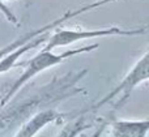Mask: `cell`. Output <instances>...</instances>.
<instances>
[{
	"label": "cell",
	"instance_id": "cell-1",
	"mask_svg": "<svg viewBox=\"0 0 149 137\" xmlns=\"http://www.w3.org/2000/svg\"><path fill=\"white\" fill-rule=\"evenodd\" d=\"M88 73V69H81L76 73H68L62 78H55L47 85L31 90L24 97V101L20 98L16 99L10 104H5L0 109V137H8L10 131L15 129L17 125H22L24 120L30 119L36 115L37 110L43 111L42 107L45 104L59 103L64 98L85 94V89L77 88V82Z\"/></svg>",
	"mask_w": 149,
	"mask_h": 137
},
{
	"label": "cell",
	"instance_id": "cell-2",
	"mask_svg": "<svg viewBox=\"0 0 149 137\" xmlns=\"http://www.w3.org/2000/svg\"><path fill=\"white\" fill-rule=\"evenodd\" d=\"M98 48V43H93L89 44V46H82L80 48H72V50H67V51L62 52V54H55L52 51H41L36 55L34 57H31L28 63L24 67V72L20 75V77L13 82V85L8 89L4 93V95L0 97V109L5 106L8 102H10V99H13L15 94L17 93L18 90L24 88L26 82L34 78L36 76H38L39 73H42L43 71L49 69L51 67H55V65H59L60 63H63L64 60L70 59L72 56H76V55L80 54H85V52H90L93 50Z\"/></svg>",
	"mask_w": 149,
	"mask_h": 137
},
{
	"label": "cell",
	"instance_id": "cell-3",
	"mask_svg": "<svg viewBox=\"0 0 149 137\" xmlns=\"http://www.w3.org/2000/svg\"><path fill=\"white\" fill-rule=\"evenodd\" d=\"M148 76H149V54L147 51L135 63V65L130 69V72L122 78L120 82H119L115 88L111 89L103 98H101L98 102H94L90 107H88L86 112L95 111V110H98L100 107L105 106V104H107V103H111L114 99H116L118 95H119V98H118V101L115 102V104H114V110L120 109L122 106H124V104L128 102L132 91H134L137 86L141 85V84L147 82Z\"/></svg>",
	"mask_w": 149,
	"mask_h": 137
},
{
	"label": "cell",
	"instance_id": "cell-4",
	"mask_svg": "<svg viewBox=\"0 0 149 137\" xmlns=\"http://www.w3.org/2000/svg\"><path fill=\"white\" fill-rule=\"evenodd\" d=\"M55 33L47 37L46 44L42 50L43 51H52L54 48L65 47L74 42L82 41V39L90 38H101V37H113V35H122V37H134L147 33V26L140 28H131L123 29L119 26H110V28H101L97 30H71V29H55Z\"/></svg>",
	"mask_w": 149,
	"mask_h": 137
},
{
	"label": "cell",
	"instance_id": "cell-5",
	"mask_svg": "<svg viewBox=\"0 0 149 137\" xmlns=\"http://www.w3.org/2000/svg\"><path fill=\"white\" fill-rule=\"evenodd\" d=\"M111 1H116V0H98V1H94V3H92V4L82 5V7L77 8V9H74V10H67L64 15H62L60 17L55 18V20L51 21V22L46 24L45 26H41V28H38V29H34V30L28 31V33H25V34H22V35H20L18 38H16L13 42L8 43L7 46L1 47V48H0V60H1L3 57L5 56V55L9 54V52L15 51L16 48H18V47H21V46H24V44H26L28 42L33 41V39L37 38V37L42 35V34L49 33V31L52 30V29H58L60 25H62V24H64L65 21L71 20V18H73V17H77L79 15H82V13H85V12H89V10L94 9V8L102 7V5L107 4V3H111ZM118 1H119V0H118Z\"/></svg>",
	"mask_w": 149,
	"mask_h": 137
},
{
	"label": "cell",
	"instance_id": "cell-6",
	"mask_svg": "<svg viewBox=\"0 0 149 137\" xmlns=\"http://www.w3.org/2000/svg\"><path fill=\"white\" fill-rule=\"evenodd\" d=\"M67 116V114H62V112H58L51 109L39 111L36 115H33L30 119L26 120L22 125H20L15 137H36L47 125L52 124L55 122H63Z\"/></svg>",
	"mask_w": 149,
	"mask_h": 137
},
{
	"label": "cell",
	"instance_id": "cell-7",
	"mask_svg": "<svg viewBox=\"0 0 149 137\" xmlns=\"http://www.w3.org/2000/svg\"><path fill=\"white\" fill-rule=\"evenodd\" d=\"M110 125V137H147L149 120H107Z\"/></svg>",
	"mask_w": 149,
	"mask_h": 137
},
{
	"label": "cell",
	"instance_id": "cell-8",
	"mask_svg": "<svg viewBox=\"0 0 149 137\" xmlns=\"http://www.w3.org/2000/svg\"><path fill=\"white\" fill-rule=\"evenodd\" d=\"M47 37H49V35H47V33L46 34H42V35L34 38L33 41L28 42L26 44H24V46L16 48L15 51H12V52H9L8 55H5V56L0 60V75L7 73L8 71L12 69L13 67H17V65H18L17 64V60L20 59L24 54H26L28 51H30L31 48H36V47L41 46L43 42H46Z\"/></svg>",
	"mask_w": 149,
	"mask_h": 137
},
{
	"label": "cell",
	"instance_id": "cell-9",
	"mask_svg": "<svg viewBox=\"0 0 149 137\" xmlns=\"http://www.w3.org/2000/svg\"><path fill=\"white\" fill-rule=\"evenodd\" d=\"M93 127V123L85 116V112L80 114L77 118L68 122L56 137H79L84 131Z\"/></svg>",
	"mask_w": 149,
	"mask_h": 137
},
{
	"label": "cell",
	"instance_id": "cell-10",
	"mask_svg": "<svg viewBox=\"0 0 149 137\" xmlns=\"http://www.w3.org/2000/svg\"><path fill=\"white\" fill-rule=\"evenodd\" d=\"M0 12L4 15V17L7 18L9 22H12V24H17V22H18V21H17V17L15 16V13H13L8 7H5L4 3H3L1 0H0Z\"/></svg>",
	"mask_w": 149,
	"mask_h": 137
},
{
	"label": "cell",
	"instance_id": "cell-11",
	"mask_svg": "<svg viewBox=\"0 0 149 137\" xmlns=\"http://www.w3.org/2000/svg\"><path fill=\"white\" fill-rule=\"evenodd\" d=\"M106 127H107V119H106V120H101V122L98 123V125H97V129H95L94 133L92 135V137H101V136H102V133L105 132Z\"/></svg>",
	"mask_w": 149,
	"mask_h": 137
}]
</instances>
